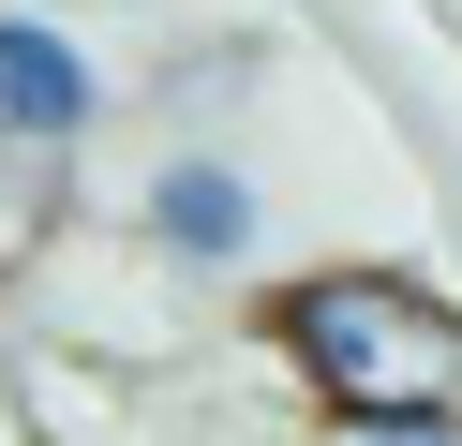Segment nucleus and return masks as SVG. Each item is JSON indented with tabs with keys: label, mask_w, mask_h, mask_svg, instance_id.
<instances>
[{
	"label": "nucleus",
	"mask_w": 462,
	"mask_h": 446,
	"mask_svg": "<svg viewBox=\"0 0 462 446\" xmlns=\"http://www.w3.org/2000/svg\"><path fill=\"white\" fill-rule=\"evenodd\" d=\"M283 357L343 416H462V313L418 297L402 268H313L283 297Z\"/></svg>",
	"instance_id": "1"
},
{
	"label": "nucleus",
	"mask_w": 462,
	"mask_h": 446,
	"mask_svg": "<svg viewBox=\"0 0 462 446\" xmlns=\"http://www.w3.org/2000/svg\"><path fill=\"white\" fill-rule=\"evenodd\" d=\"M0 134L15 149H75L90 134V45L31 0H0Z\"/></svg>",
	"instance_id": "2"
},
{
	"label": "nucleus",
	"mask_w": 462,
	"mask_h": 446,
	"mask_svg": "<svg viewBox=\"0 0 462 446\" xmlns=\"http://www.w3.org/2000/svg\"><path fill=\"white\" fill-rule=\"evenodd\" d=\"M150 238H164L180 268H224V253L254 238V178H239V164H164V178H150Z\"/></svg>",
	"instance_id": "3"
},
{
	"label": "nucleus",
	"mask_w": 462,
	"mask_h": 446,
	"mask_svg": "<svg viewBox=\"0 0 462 446\" xmlns=\"http://www.w3.org/2000/svg\"><path fill=\"white\" fill-rule=\"evenodd\" d=\"M45 164H60V149H15V134H0V268H15V253H31L45 223H60V194H45Z\"/></svg>",
	"instance_id": "4"
},
{
	"label": "nucleus",
	"mask_w": 462,
	"mask_h": 446,
	"mask_svg": "<svg viewBox=\"0 0 462 446\" xmlns=\"http://www.w3.org/2000/svg\"><path fill=\"white\" fill-rule=\"evenodd\" d=\"M358 446H462V416H358Z\"/></svg>",
	"instance_id": "5"
}]
</instances>
